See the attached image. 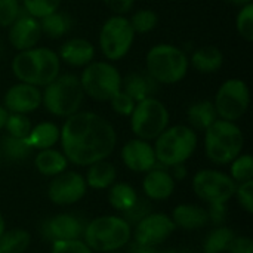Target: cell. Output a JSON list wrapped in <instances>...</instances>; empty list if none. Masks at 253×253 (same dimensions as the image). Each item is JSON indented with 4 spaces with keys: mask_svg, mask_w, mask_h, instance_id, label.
I'll return each mask as SVG.
<instances>
[{
    "mask_svg": "<svg viewBox=\"0 0 253 253\" xmlns=\"http://www.w3.org/2000/svg\"><path fill=\"white\" fill-rule=\"evenodd\" d=\"M61 59L49 47H33L16 52L10 68L18 82L44 87L61 74Z\"/></svg>",
    "mask_w": 253,
    "mask_h": 253,
    "instance_id": "cell-2",
    "label": "cell"
},
{
    "mask_svg": "<svg viewBox=\"0 0 253 253\" xmlns=\"http://www.w3.org/2000/svg\"><path fill=\"white\" fill-rule=\"evenodd\" d=\"M87 191L84 176L74 170H64L53 176L47 187V197L58 206H71L80 202Z\"/></svg>",
    "mask_w": 253,
    "mask_h": 253,
    "instance_id": "cell-13",
    "label": "cell"
},
{
    "mask_svg": "<svg viewBox=\"0 0 253 253\" xmlns=\"http://www.w3.org/2000/svg\"><path fill=\"white\" fill-rule=\"evenodd\" d=\"M31 243V236L24 228L6 230L0 236V253H24Z\"/></svg>",
    "mask_w": 253,
    "mask_h": 253,
    "instance_id": "cell-32",
    "label": "cell"
},
{
    "mask_svg": "<svg viewBox=\"0 0 253 253\" xmlns=\"http://www.w3.org/2000/svg\"><path fill=\"white\" fill-rule=\"evenodd\" d=\"M168 169H169V173L172 175V178L175 179V182H176V181H182V179H185V178H187V175H188V170H187L185 163L173 165V166H170V168H168Z\"/></svg>",
    "mask_w": 253,
    "mask_h": 253,
    "instance_id": "cell-45",
    "label": "cell"
},
{
    "mask_svg": "<svg viewBox=\"0 0 253 253\" xmlns=\"http://www.w3.org/2000/svg\"><path fill=\"white\" fill-rule=\"evenodd\" d=\"M236 187L228 173L216 169H202L193 178L194 194L208 205L228 203L234 197Z\"/></svg>",
    "mask_w": 253,
    "mask_h": 253,
    "instance_id": "cell-12",
    "label": "cell"
},
{
    "mask_svg": "<svg viewBox=\"0 0 253 253\" xmlns=\"http://www.w3.org/2000/svg\"><path fill=\"white\" fill-rule=\"evenodd\" d=\"M153 212V205H151V200H148L145 196L141 197L138 196V199L135 200V203L125 212H122V218L130 225V227H135L139 221H142L147 215H150Z\"/></svg>",
    "mask_w": 253,
    "mask_h": 253,
    "instance_id": "cell-35",
    "label": "cell"
},
{
    "mask_svg": "<svg viewBox=\"0 0 253 253\" xmlns=\"http://www.w3.org/2000/svg\"><path fill=\"white\" fill-rule=\"evenodd\" d=\"M59 135H61V129L55 123L42 122L31 127L25 139L33 150L40 151L46 148H53L59 142Z\"/></svg>",
    "mask_w": 253,
    "mask_h": 253,
    "instance_id": "cell-27",
    "label": "cell"
},
{
    "mask_svg": "<svg viewBox=\"0 0 253 253\" xmlns=\"http://www.w3.org/2000/svg\"><path fill=\"white\" fill-rule=\"evenodd\" d=\"M42 36L39 19L24 10L13 21V24L7 27V40L16 52L37 47Z\"/></svg>",
    "mask_w": 253,
    "mask_h": 253,
    "instance_id": "cell-15",
    "label": "cell"
},
{
    "mask_svg": "<svg viewBox=\"0 0 253 253\" xmlns=\"http://www.w3.org/2000/svg\"><path fill=\"white\" fill-rule=\"evenodd\" d=\"M175 179L169 173V169L157 165L151 170H148L142 179V191L144 196L151 202H163L168 200L175 191Z\"/></svg>",
    "mask_w": 253,
    "mask_h": 253,
    "instance_id": "cell-19",
    "label": "cell"
},
{
    "mask_svg": "<svg viewBox=\"0 0 253 253\" xmlns=\"http://www.w3.org/2000/svg\"><path fill=\"white\" fill-rule=\"evenodd\" d=\"M33 125L27 114H18V113H9L7 122L4 125V129L7 135L15 138H27Z\"/></svg>",
    "mask_w": 253,
    "mask_h": 253,
    "instance_id": "cell-38",
    "label": "cell"
},
{
    "mask_svg": "<svg viewBox=\"0 0 253 253\" xmlns=\"http://www.w3.org/2000/svg\"><path fill=\"white\" fill-rule=\"evenodd\" d=\"M1 50H3V44H1V42H0V55H1Z\"/></svg>",
    "mask_w": 253,
    "mask_h": 253,
    "instance_id": "cell-52",
    "label": "cell"
},
{
    "mask_svg": "<svg viewBox=\"0 0 253 253\" xmlns=\"http://www.w3.org/2000/svg\"><path fill=\"white\" fill-rule=\"evenodd\" d=\"M3 105L9 113L28 116L42 107V90L34 84L18 82L6 90Z\"/></svg>",
    "mask_w": 253,
    "mask_h": 253,
    "instance_id": "cell-16",
    "label": "cell"
},
{
    "mask_svg": "<svg viewBox=\"0 0 253 253\" xmlns=\"http://www.w3.org/2000/svg\"><path fill=\"white\" fill-rule=\"evenodd\" d=\"M50 253H93V251L82 239H73L52 242Z\"/></svg>",
    "mask_w": 253,
    "mask_h": 253,
    "instance_id": "cell-40",
    "label": "cell"
},
{
    "mask_svg": "<svg viewBox=\"0 0 253 253\" xmlns=\"http://www.w3.org/2000/svg\"><path fill=\"white\" fill-rule=\"evenodd\" d=\"M116 179H117L116 166L107 159L89 165L84 176L86 185L93 190H108L116 182Z\"/></svg>",
    "mask_w": 253,
    "mask_h": 253,
    "instance_id": "cell-24",
    "label": "cell"
},
{
    "mask_svg": "<svg viewBox=\"0 0 253 253\" xmlns=\"http://www.w3.org/2000/svg\"><path fill=\"white\" fill-rule=\"evenodd\" d=\"M245 135L237 123L218 119L205 130V154L213 165H230L243 153Z\"/></svg>",
    "mask_w": 253,
    "mask_h": 253,
    "instance_id": "cell-5",
    "label": "cell"
},
{
    "mask_svg": "<svg viewBox=\"0 0 253 253\" xmlns=\"http://www.w3.org/2000/svg\"><path fill=\"white\" fill-rule=\"evenodd\" d=\"M108 10L113 12V15H126L132 12L135 6V0H102Z\"/></svg>",
    "mask_w": 253,
    "mask_h": 253,
    "instance_id": "cell-44",
    "label": "cell"
},
{
    "mask_svg": "<svg viewBox=\"0 0 253 253\" xmlns=\"http://www.w3.org/2000/svg\"><path fill=\"white\" fill-rule=\"evenodd\" d=\"M33 148L25 138H15L6 135L0 139V154L10 162H22L33 154Z\"/></svg>",
    "mask_w": 253,
    "mask_h": 253,
    "instance_id": "cell-31",
    "label": "cell"
},
{
    "mask_svg": "<svg viewBox=\"0 0 253 253\" xmlns=\"http://www.w3.org/2000/svg\"><path fill=\"white\" fill-rule=\"evenodd\" d=\"M170 218L176 228H182L185 231L200 230L209 224L206 209L193 203H184V205L176 206Z\"/></svg>",
    "mask_w": 253,
    "mask_h": 253,
    "instance_id": "cell-21",
    "label": "cell"
},
{
    "mask_svg": "<svg viewBox=\"0 0 253 253\" xmlns=\"http://www.w3.org/2000/svg\"><path fill=\"white\" fill-rule=\"evenodd\" d=\"M154 141L153 147L157 163L165 168L185 163L194 154L199 144L197 132L187 125L168 126Z\"/></svg>",
    "mask_w": 253,
    "mask_h": 253,
    "instance_id": "cell-7",
    "label": "cell"
},
{
    "mask_svg": "<svg viewBox=\"0 0 253 253\" xmlns=\"http://www.w3.org/2000/svg\"><path fill=\"white\" fill-rule=\"evenodd\" d=\"M132 133L144 141H154L170 122L168 107L156 96L145 98L135 104L129 116Z\"/></svg>",
    "mask_w": 253,
    "mask_h": 253,
    "instance_id": "cell-9",
    "label": "cell"
},
{
    "mask_svg": "<svg viewBox=\"0 0 253 253\" xmlns=\"http://www.w3.org/2000/svg\"><path fill=\"white\" fill-rule=\"evenodd\" d=\"M236 245H237L239 253H253L252 239H249L246 236H237Z\"/></svg>",
    "mask_w": 253,
    "mask_h": 253,
    "instance_id": "cell-46",
    "label": "cell"
},
{
    "mask_svg": "<svg viewBox=\"0 0 253 253\" xmlns=\"http://www.w3.org/2000/svg\"><path fill=\"white\" fill-rule=\"evenodd\" d=\"M83 242L93 252H117L129 245L132 227L117 215H104L84 225Z\"/></svg>",
    "mask_w": 253,
    "mask_h": 253,
    "instance_id": "cell-4",
    "label": "cell"
},
{
    "mask_svg": "<svg viewBox=\"0 0 253 253\" xmlns=\"http://www.w3.org/2000/svg\"><path fill=\"white\" fill-rule=\"evenodd\" d=\"M190 65L200 74H213L224 65V53L213 44L197 47L188 58Z\"/></svg>",
    "mask_w": 253,
    "mask_h": 253,
    "instance_id": "cell-22",
    "label": "cell"
},
{
    "mask_svg": "<svg viewBox=\"0 0 253 253\" xmlns=\"http://www.w3.org/2000/svg\"><path fill=\"white\" fill-rule=\"evenodd\" d=\"M188 68V56L176 44L159 43L150 47L145 55L147 74L159 84H176L182 82Z\"/></svg>",
    "mask_w": 253,
    "mask_h": 253,
    "instance_id": "cell-3",
    "label": "cell"
},
{
    "mask_svg": "<svg viewBox=\"0 0 253 253\" xmlns=\"http://www.w3.org/2000/svg\"><path fill=\"white\" fill-rule=\"evenodd\" d=\"M95 55H96V47L93 46L92 42L83 37H71L65 40L58 52L61 62L79 68H83L92 61H95Z\"/></svg>",
    "mask_w": 253,
    "mask_h": 253,
    "instance_id": "cell-20",
    "label": "cell"
},
{
    "mask_svg": "<svg viewBox=\"0 0 253 253\" xmlns=\"http://www.w3.org/2000/svg\"><path fill=\"white\" fill-rule=\"evenodd\" d=\"M218 117L228 122L240 120L251 105V89L242 79H228L216 90L213 99Z\"/></svg>",
    "mask_w": 253,
    "mask_h": 253,
    "instance_id": "cell-11",
    "label": "cell"
},
{
    "mask_svg": "<svg viewBox=\"0 0 253 253\" xmlns=\"http://www.w3.org/2000/svg\"><path fill=\"white\" fill-rule=\"evenodd\" d=\"M157 253H179L173 249H163V251H157Z\"/></svg>",
    "mask_w": 253,
    "mask_h": 253,
    "instance_id": "cell-51",
    "label": "cell"
},
{
    "mask_svg": "<svg viewBox=\"0 0 253 253\" xmlns=\"http://www.w3.org/2000/svg\"><path fill=\"white\" fill-rule=\"evenodd\" d=\"M108 253H120V252H119V251H117V252H108Z\"/></svg>",
    "mask_w": 253,
    "mask_h": 253,
    "instance_id": "cell-53",
    "label": "cell"
},
{
    "mask_svg": "<svg viewBox=\"0 0 253 253\" xmlns=\"http://www.w3.org/2000/svg\"><path fill=\"white\" fill-rule=\"evenodd\" d=\"M1 159H3V157H1V154H0V162H1Z\"/></svg>",
    "mask_w": 253,
    "mask_h": 253,
    "instance_id": "cell-54",
    "label": "cell"
},
{
    "mask_svg": "<svg viewBox=\"0 0 253 253\" xmlns=\"http://www.w3.org/2000/svg\"><path fill=\"white\" fill-rule=\"evenodd\" d=\"M84 225L86 224L73 213H58L43 222L42 234L50 242L80 239L83 236Z\"/></svg>",
    "mask_w": 253,
    "mask_h": 253,
    "instance_id": "cell-18",
    "label": "cell"
},
{
    "mask_svg": "<svg viewBox=\"0 0 253 253\" xmlns=\"http://www.w3.org/2000/svg\"><path fill=\"white\" fill-rule=\"evenodd\" d=\"M218 113L215 110L213 101L203 99L191 104L187 110V120L188 126L194 130H206L211 125H213L218 120Z\"/></svg>",
    "mask_w": 253,
    "mask_h": 253,
    "instance_id": "cell-28",
    "label": "cell"
},
{
    "mask_svg": "<svg viewBox=\"0 0 253 253\" xmlns=\"http://www.w3.org/2000/svg\"><path fill=\"white\" fill-rule=\"evenodd\" d=\"M135 31L125 15H111L99 30L98 43L104 58L110 62L123 59L132 49Z\"/></svg>",
    "mask_w": 253,
    "mask_h": 253,
    "instance_id": "cell-10",
    "label": "cell"
},
{
    "mask_svg": "<svg viewBox=\"0 0 253 253\" xmlns=\"http://www.w3.org/2000/svg\"><path fill=\"white\" fill-rule=\"evenodd\" d=\"M59 142L68 163L89 166L111 156L117 144L114 126L93 111H77L59 127Z\"/></svg>",
    "mask_w": 253,
    "mask_h": 253,
    "instance_id": "cell-1",
    "label": "cell"
},
{
    "mask_svg": "<svg viewBox=\"0 0 253 253\" xmlns=\"http://www.w3.org/2000/svg\"><path fill=\"white\" fill-rule=\"evenodd\" d=\"M157 84L159 83H156L148 74L144 73L133 71L122 79V90L126 92L135 102L154 96Z\"/></svg>",
    "mask_w": 253,
    "mask_h": 253,
    "instance_id": "cell-23",
    "label": "cell"
},
{
    "mask_svg": "<svg viewBox=\"0 0 253 253\" xmlns=\"http://www.w3.org/2000/svg\"><path fill=\"white\" fill-rule=\"evenodd\" d=\"M129 22L135 34H147L153 31L159 24V16L153 9H139L129 18Z\"/></svg>",
    "mask_w": 253,
    "mask_h": 253,
    "instance_id": "cell-34",
    "label": "cell"
},
{
    "mask_svg": "<svg viewBox=\"0 0 253 253\" xmlns=\"http://www.w3.org/2000/svg\"><path fill=\"white\" fill-rule=\"evenodd\" d=\"M39 22H40L42 34H44L53 40L64 37L71 30V25H73L71 16L67 12L59 10V9L40 18Z\"/></svg>",
    "mask_w": 253,
    "mask_h": 253,
    "instance_id": "cell-29",
    "label": "cell"
},
{
    "mask_svg": "<svg viewBox=\"0 0 253 253\" xmlns=\"http://www.w3.org/2000/svg\"><path fill=\"white\" fill-rule=\"evenodd\" d=\"M230 165V176L236 184L253 179V159L251 154L242 153Z\"/></svg>",
    "mask_w": 253,
    "mask_h": 253,
    "instance_id": "cell-33",
    "label": "cell"
},
{
    "mask_svg": "<svg viewBox=\"0 0 253 253\" xmlns=\"http://www.w3.org/2000/svg\"><path fill=\"white\" fill-rule=\"evenodd\" d=\"M84 101L79 76L71 73L59 74L42 90V105L55 117H70L80 111Z\"/></svg>",
    "mask_w": 253,
    "mask_h": 253,
    "instance_id": "cell-6",
    "label": "cell"
},
{
    "mask_svg": "<svg viewBox=\"0 0 253 253\" xmlns=\"http://www.w3.org/2000/svg\"><path fill=\"white\" fill-rule=\"evenodd\" d=\"M122 160L129 170L136 173H147L159 165L154 147L150 144V141H144L139 138L129 139L123 145Z\"/></svg>",
    "mask_w": 253,
    "mask_h": 253,
    "instance_id": "cell-17",
    "label": "cell"
},
{
    "mask_svg": "<svg viewBox=\"0 0 253 253\" xmlns=\"http://www.w3.org/2000/svg\"><path fill=\"white\" fill-rule=\"evenodd\" d=\"M227 1L234 4V6H239V7H242V6H245L248 3H252V0H227Z\"/></svg>",
    "mask_w": 253,
    "mask_h": 253,
    "instance_id": "cell-49",
    "label": "cell"
},
{
    "mask_svg": "<svg viewBox=\"0 0 253 253\" xmlns=\"http://www.w3.org/2000/svg\"><path fill=\"white\" fill-rule=\"evenodd\" d=\"M236 30L248 43L253 42V3H248L239 9L236 16Z\"/></svg>",
    "mask_w": 253,
    "mask_h": 253,
    "instance_id": "cell-37",
    "label": "cell"
},
{
    "mask_svg": "<svg viewBox=\"0 0 253 253\" xmlns=\"http://www.w3.org/2000/svg\"><path fill=\"white\" fill-rule=\"evenodd\" d=\"M62 0H21L22 10L40 19L61 7Z\"/></svg>",
    "mask_w": 253,
    "mask_h": 253,
    "instance_id": "cell-36",
    "label": "cell"
},
{
    "mask_svg": "<svg viewBox=\"0 0 253 253\" xmlns=\"http://www.w3.org/2000/svg\"><path fill=\"white\" fill-rule=\"evenodd\" d=\"M175 230L176 227L169 215L151 212L135 225V231H132V234L133 242L144 246L157 248L165 243L175 233Z\"/></svg>",
    "mask_w": 253,
    "mask_h": 253,
    "instance_id": "cell-14",
    "label": "cell"
},
{
    "mask_svg": "<svg viewBox=\"0 0 253 253\" xmlns=\"http://www.w3.org/2000/svg\"><path fill=\"white\" fill-rule=\"evenodd\" d=\"M234 197L237 199L243 211H246L249 215L253 213V179L237 184Z\"/></svg>",
    "mask_w": 253,
    "mask_h": 253,
    "instance_id": "cell-42",
    "label": "cell"
},
{
    "mask_svg": "<svg viewBox=\"0 0 253 253\" xmlns=\"http://www.w3.org/2000/svg\"><path fill=\"white\" fill-rule=\"evenodd\" d=\"M237 234L228 227H216L212 230L203 243V253H239Z\"/></svg>",
    "mask_w": 253,
    "mask_h": 253,
    "instance_id": "cell-25",
    "label": "cell"
},
{
    "mask_svg": "<svg viewBox=\"0 0 253 253\" xmlns=\"http://www.w3.org/2000/svg\"><path fill=\"white\" fill-rule=\"evenodd\" d=\"M7 117H9V111L4 108V105H0V130L4 129V125L7 122Z\"/></svg>",
    "mask_w": 253,
    "mask_h": 253,
    "instance_id": "cell-48",
    "label": "cell"
},
{
    "mask_svg": "<svg viewBox=\"0 0 253 253\" xmlns=\"http://www.w3.org/2000/svg\"><path fill=\"white\" fill-rule=\"evenodd\" d=\"M108 102H110V105H111V110H113L116 114L123 116V117H129V116L132 114L133 108H135V104H136V102H135L126 92H123V90L117 92Z\"/></svg>",
    "mask_w": 253,
    "mask_h": 253,
    "instance_id": "cell-41",
    "label": "cell"
},
{
    "mask_svg": "<svg viewBox=\"0 0 253 253\" xmlns=\"http://www.w3.org/2000/svg\"><path fill=\"white\" fill-rule=\"evenodd\" d=\"M34 166H36L37 172H40L42 175L53 178V176L59 175L61 172L67 170L68 160L62 151L55 150V148H46V150H40L36 154Z\"/></svg>",
    "mask_w": 253,
    "mask_h": 253,
    "instance_id": "cell-26",
    "label": "cell"
},
{
    "mask_svg": "<svg viewBox=\"0 0 253 253\" xmlns=\"http://www.w3.org/2000/svg\"><path fill=\"white\" fill-rule=\"evenodd\" d=\"M108 203L120 213L127 211L138 199V191L127 182H114L108 188Z\"/></svg>",
    "mask_w": 253,
    "mask_h": 253,
    "instance_id": "cell-30",
    "label": "cell"
},
{
    "mask_svg": "<svg viewBox=\"0 0 253 253\" xmlns=\"http://www.w3.org/2000/svg\"><path fill=\"white\" fill-rule=\"evenodd\" d=\"M22 13L21 0H0V27L7 28Z\"/></svg>",
    "mask_w": 253,
    "mask_h": 253,
    "instance_id": "cell-39",
    "label": "cell"
},
{
    "mask_svg": "<svg viewBox=\"0 0 253 253\" xmlns=\"http://www.w3.org/2000/svg\"><path fill=\"white\" fill-rule=\"evenodd\" d=\"M122 79L119 68L110 61H92L79 76L84 96L99 102H108L122 90Z\"/></svg>",
    "mask_w": 253,
    "mask_h": 253,
    "instance_id": "cell-8",
    "label": "cell"
},
{
    "mask_svg": "<svg viewBox=\"0 0 253 253\" xmlns=\"http://www.w3.org/2000/svg\"><path fill=\"white\" fill-rule=\"evenodd\" d=\"M127 253H157V248L144 246V245H139L136 242H132L129 245V252Z\"/></svg>",
    "mask_w": 253,
    "mask_h": 253,
    "instance_id": "cell-47",
    "label": "cell"
},
{
    "mask_svg": "<svg viewBox=\"0 0 253 253\" xmlns=\"http://www.w3.org/2000/svg\"><path fill=\"white\" fill-rule=\"evenodd\" d=\"M4 231H6V222H4V218H3V215H1V212H0V236H1Z\"/></svg>",
    "mask_w": 253,
    "mask_h": 253,
    "instance_id": "cell-50",
    "label": "cell"
},
{
    "mask_svg": "<svg viewBox=\"0 0 253 253\" xmlns=\"http://www.w3.org/2000/svg\"><path fill=\"white\" fill-rule=\"evenodd\" d=\"M209 208L206 209L208 212V218H209V222L213 224L215 227H221L224 225L227 216H228V208H227V203H212V205H208Z\"/></svg>",
    "mask_w": 253,
    "mask_h": 253,
    "instance_id": "cell-43",
    "label": "cell"
}]
</instances>
